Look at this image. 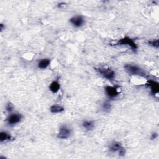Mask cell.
I'll list each match as a JSON object with an SVG mask.
<instances>
[{"label":"cell","mask_w":159,"mask_h":159,"mask_svg":"<svg viewBox=\"0 0 159 159\" xmlns=\"http://www.w3.org/2000/svg\"><path fill=\"white\" fill-rule=\"evenodd\" d=\"M124 68L128 73L131 74L132 75H138L143 77L146 76V73L144 72V70L136 65L126 64L124 66Z\"/></svg>","instance_id":"6da1fadb"},{"label":"cell","mask_w":159,"mask_h":159,"mask_svg":"<svg viewBox=\"0 0 159 159\" xmlns=\"http://www.w3.org/2000/svg\"><path fill=\"white\" fill-rule=\"evenodd\" d=\"M12 139V137L10 134L7 133L6 132L2 131L0 132V142H3L7 140H10Z\"/></svg>","instance_id":"4fadbf2b"},{"label":"cell","mask_w":159,"mask_h":159,"mask_svg":"<svg viewBox=\"0 0 159 159\" xmlns=\"http://www.w3.org/2000/svg\"><path fill=\"white\" fill-rule=\"evenodd\" d=\"M3 28H4V25L3 24H1V25H0V30H1V31H2V30H3Z\"/></svg>","instance_id":"d6986e66"},{"label":"cell","mask_w":159,"mask_h":159,"mask_svg":"<svg viewBox=\"0 0 159 159\" xmlns=\"http://www.w3.org/2000/svg\"><path fill=\"white\" fill-rule=\"evenodd\" d=\"M70 134H71V130H70V129H69L67 126H62L60 128L59 132L58 135H57V137H58V138L61 139H66L69 138Z\"/></svg>","instance_id":"5b68a950"},{"label":"cell","mask_w":159,"mask_h":159,"mask_svg":"<svg viewBox=\"0 0 159 159\" xmlns=\"http://www.w3.org/2000/svg\"><path fill=\"white\" fill-rule=\"evenodd\" d=\"M102 108L104 111H109L111 109V105L108 102H104L102 104Z\"/></svg>","instance_id":"9a60e30c"},{"label":"cell","mask_w":159,"mask_h":159,"mask_svg":"<svg viewBox=\"0 0 159 159\" xmlns=\"http://www.w3.org/2000/svg\"><path fill=\"white\" fill-rule=\"evenodd\" d=\"M149 44L150 45H151L152 46L156 47V48H158L159 46V42L158 40H156V41H150L149 42Z\"/></svg>","instance_id":"2e32d148"},{"label":"cell","mask_w":159,"mask_h":159,"mask_svg":"<svg viewBox=\"0 0 159 159\" xmlns=\"http://www.w3.org/2000/svg\"><path fill=\"white\" fill-rule=\"evenodd\" d=\"M157 137V133H153L152 135V139H155Z\"/></svg>","instance_id":"ac0fdd59"},{"label":"cell","mask_w":159,"mask_h":159,"mask_svg":"<svg viewBox=\"0 0 159 159\" xmlns=\"http://www.w3.org/2000/svg\"><path fill=\"white\" fill-rule=\"evenodd\" d=\"M116 45H127L130 46V47L132 48V50H136L138 49V46L134 42L133 40L130 39L128 37H125L118 41V42L116 44Z\"/></svg>","instance_id":"3957f363"},{"label":"cell","mask_w":159,"mask_h":159,"mask_svg":"<svg viewBox=\"0 0 159 159\" xmlns=\"http://www.w3.org/2000/svg\"><path fill=\"white\" fill-rule=\"evenodd\" d=\"M97 70L99 72V73L105 78L108 80H113L115 78L116 73L111 68H97Z\"/></svg>","instance_id":"7a4b0ae2"},{"label":"cell","mask_w":159,"mask_h":159,"mask_svg":"<svg viewBox=\"0 0 159 159\" xmlns=\"http://www.w3.org/2000/svg\"><path fill=\"white\" fill-rule=\"evenodd\" d=\"M50 64V60L49 59H41L38 63V68L40 69H46Z\"/></svg>","instance_id":"9c48e42d"},{"label":"cell","mask_w":159,"mask_h":159,"mask_svg":"<svg viewBox=\"0 0 159 159\" xmlns=\"http://www.w3.org/2000/svg\"><path fill=\"white\" fill-rule=\"evenodd\" d=\"M105 92L106 95L110 98H114L119 95L118 88L114 86H107L105 87Z\"/></svg>","instance_id":"52a82bcc"},{"label":"cell","mask_w":159,"mask_h":159,"mask_svg":"<svg viewBox=\"0 0 159 159\" xmlns=\"http://www.w3.org/2000/svg\"><path fill=\"white\" fill-rule=\"evenodd\" d=\"M70 22L75 28H80L85 23V19L82 16H75L70 19Z\"/></svg>","instance_id":"8992f818"},{"label":"cell","mask_w":159,"mask_h":159,"mask_svg":"<svg viewBox=\"0 0 159 159\" xmlns=\"http://www.w3.org/2000/svg\"><path fill=\"white\" fill-rule=\"evenodd\" d=\"M22 118L23 116L21 114L13 113L8 117L6 121L9 125H15L21 121Z\"/></svg>","instance_id":"277c9868"},{"label":"cell","mask_w":159,"mask_h":159,"mask_svg":"<svg viewBox=\"0 0 159 159\" xmlns=\"http://www.w3.org/2000/svg\"><path fill=\"white\" fill-rule=\"evenodd\" d=\"M13 109H14V106L11 103H8V104L6 105V110L9 112H11L12 111Z\"/></svg>","instance_id":"e0dca14e"},{"label":"cell","mask_w":159,"mask_h":159,"mask_svg":"<svg viewBox=\"0 0 159 159\" xmlns=\"http://www.w3.org/2000/svg\"><path fill=\"white\" fill-rule=\"evenodd\" d=\"M148 85L150 87H151V91L153 95L158 93V90H159V86H158V83L154 81H149L148 82Z\"/></svg>","instance_id":"30bf717a"},{"label":"cell","mask_w":159,"mask_h":159,"mask_svg":"<svg viewBox=\"0 0 159 159\" xmlns=\"http://www.w3.org/2000/svg\"><path fill=\"white\" fill-rule=\"evenodd\" d=\"M60 88V83L57 82V81H54L52 82V83L49 86V89L50 90L54 93H57Z\"/></svg>","instance_id":"8fae6325"},{"label":"cell","mask_w":159,"mask_h":159,"mask_svg":"<svg viewBox=\"0 0 159 159\" xmlns=\"http://www.w3.org/2000/svg\"><path fill=\"white\" fill-rule=\"evenodd\" d=\"M122 148H123V147L122 146V144L120 142H117V141H114V142H113V143H111V145H110L109 151L113 153L116 152H119V151H120Z\"/></svg>","instance_id":"ba28073f"},{"label":"cell","mask_w":159,"mask_h":159,"mask_svg":"<svg viewBox=\"0 0 159 159\" xmlns=\"http://www.w3.org/2000/svg\"><path fill=\"white\" fill-rule=\"evenodd\" d=\"M64 108L60 105L54 104L50 107V111L52 113H60L64 111Z\"/></svg>","instance_id":"7c38bea8"},{"label":"cell","mask_w":159,"mask_h":159,"mask_svg":"<svg viewBox=\"0 0 159 159\" xmlns=\"http://www.w3.org/2000/svg\"><path fill=\"white\" fill-rule=\"evenodd\" d=\"M83 127L88 131H91L95 127V122L93 121H85L83 122Z\"/></svg>","instance_id":"5bb4252c"}]
</instances>
